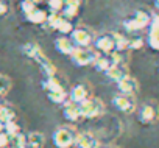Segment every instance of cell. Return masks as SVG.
<instances>
[{
  "label": "cell",
  "mask_w": 159,
  "mask_h": 148,
  "mask_svg": "<svg viewBox=\"0 0 159 148\" xmlns=\"http://www.w3.org/2000/svg\"><path fill=\"white\" fill-rule=\"evenodd\" d=\"M153 13L148 11V10H136L133 13L131 17H126L123 20V28L128 31V33H136V31H140L143 28H148L151 20H153Z\"/></svg>",
  "instance_id": "cell-1"
},
{
  "label": "cell",
  "mask_w": 159,
  "mask_h": 148,
  "mask_svg": "<svg viewBox=\"0 0 159 148\" xmlns=\"http://www.w3.org/2000/svg\"><path fill=\"white\" fill-rule=\"evenodd\" d=\"M80 114H81V119H97L102 117L105 114V103L97 98V97H89L86 101L80 103Z\"/></svg>",
  "instance_id": "cell-2"
},
{
  "label": "cell",
  "mask_w": 159,
  "mask_h": 148,
  "mask_svg": "<svg viewBox=\"0 0 159 148\" xmlns=\"http://www.w3.org/2000/svg\"><path fill=\"white\" fill-rule=\"evenodd\" d=\"M137 119L142 125H154L159 122V103L154 100L145 101L137 112Z\"/></svg>",
  "instance_id": "cell-3"
},
{
  "label": "cell",
  "mask_w": 159,
  "mask_h": 148,
  "mask_svg": "<svg viewBox=\"0 0 159 148\" xmlns=\"http://www.w3.org/2000/svg\"><path fill=\"white\" fill-rule=\"evenodd\" d=\"M97 56H98V53L94 52L89 47H75V50L70 55V59H72V62L75 65L84 67V65L94 64V61L97 59Z\"/></svg>",
  "instance_id": "cell-4"
},
{
  "label": "cell",
  "mask_w": 159,
  "mask_h": 148,
  "mask_svg": "<svg viewBox=\"0 0 159 148\" xmlns=\"http://www.w3.org/2000/svg\"><path fill=\"white\" fill-rule=\"evenodd\" d=\"M76 131L69 126H61L53 132V143L56 148H70L75 145Z\"/></svg>",
  "instance_id": "cell-5"
},
{
  "label": "cell",
  "mask_w": 159,
  "mask_h": 148,
  "mask_svg": "<svg viewBox=\"0 0 159 148\" xmlns=\"http://www.w3.org/2000/svg\"><path fill=\"white\" fill-rule=\"evenodd\" d=\"M70 39L75 47H89L94 42V33L86 27H75L70 33Z\"/></svg>",
  "instance_id": "cell-6"
},
{
  "label": "cell",
  "mask_w": 159,
  "mask_h": 148,
  "mask_svg": "<svg viewBox=\"0 0 159 148\" xmlns=\"http://www.w3.org/2000/svg\"><path fill=\"white\" fill-rule=\"evenodd\" d=\"M112 105L123 114H133L137 108L136 103V97L134 95H123V94H117L112 98Z\"/></svg>",
  "instance_id": "cell-7"
},
{
  "label": "cell",
  "mask_w": 159,
  "mask_h": 148,
  "mask_svg": "<svg viewBox=\"0 0 159 148\" xmlns=\"http://www.w3.org/2000/svg\"><path fill=\"white\" fill-rule=\"evenodd\" d=\"M31 59H34V61L39 64V67L42 69V72H44L45 77H56V75H58V69H56L55 62L50 61V59L45 56V53L42 52V48L38 50Z\"/></svg>",
  "instance_id": "cell-8"
},
{
  "label": "cell",
  "mask_w": 159,
  "mask_h": 148,
  "mask_svg": "<svg viewBox=\"0 0 159 148\" xmlns=\"http://www.w3.org/2000/svg\"><path fill=\"white\" fill-rule=\"evenodd\" d=\"M91 97V87L88 83H80L76 86H73L70 89V94H69V101L75 103V105H80L86 101L88 98Z\"/></svg>",
  "instance_id": "cell-9"
},
{
  "label": "cell",
  "mask_w": 159,
  "mask_h": 148,
  "mask_svg": "<svg viewBox=\"0 0 159 148\" xmlns=\"http://www.w3.org/2000/svg\"><path fill=\"white\" fill-rule=\"evenodd\" d=\"M94 45L98 52H102L103 55H109L112 52H116V42H114V36L112 33H105L100 34L94 39Z\"/></svg>",
  "instance_id": "cell-10"
},
{
  "label": "cell",
  "mask_w": 159,
  "mask_h": 148,
  "mask_svg": "<svg viewBox=\"0 0 159 148\" xmlns=\"http://www.w3.org/2000/svg\"><path fill=\"white\" fill-rule=\"evenodd\" d=\"M147 44L151 50L159 52V16H153V20L148 27Z\"/></svg>",
  "instance_id": "cell-11"
},
{
  "label": "cell",
  "mask_w": 159,
  "mask_h": 148,
  "mask_svg": "<svg viewBox=\"0 0 159 148\" xmlns=\"http://www.w3.org/2000/svg\"><path fill=\"white\" fill-rule=\"evenodd\" d=\"M76 148H100L98 139L92 132H76L75 139Z\"/></svg>",
  "instance_id": "cell-12"
},
{
  "label": "cell",
  "mask_w": 159,
  "mask_h": 148,
  "mask_svg": "<svg viewBox=\"0 0 159 148\" xmlns=\"http://www.w3.org/2000/svg\"><path fill=\"white\" fill-rule=\"evenodd\" d=\"M117 89H119V94H123V95H136L139 92V83L136 78H133L131 75H128L126 78H123L122 81L117 83Z\"/></svg>",
  "instance_id": "cell-13"
},
{
  "label": "cell",
  "mask_w": 159,
  "mask_h": 148,
  "mask_svg": "<svg viewBox=\"0 0 159 148\" xmlns=\"http://www.w3.org/2000/svg\"><path fill=\"white\" fill-rule=\"evenodd\" d=\"M105 75L109 78V80H112V81H116V83H119V81H122L123 78H126L128 75H129V70H128V65H122V64H112L106 72H105Z\"/></svg>",
  "instance_id": "cell-14"
},
{
  "label": "cell",
  "mask_w": 159,
  "mask_h": 148,
  "mask_svg": "<svg viewBox=\"0 0 159 148\" xmlns=\"http://www.w3.org/2000/svg\"><path fill=\"white\" fill-rule=\"evenodd\" d=\"M81 5H83V0H66V5H64V8L61 10L59 14H61L64 19L72 20L73 17L78 16Z\"/></svg>",
  "instance_id": "cell-15"
},
{
  "label": "cell",
  "mask_w": 159,
  "mask_h": 148,
  "mask_svg": "<svg viewBox=\"0 0 159 148\" xmlns=\"http://www.w3.org/2000/svg\"><path fill=\"white\" fill-rule=\"evenodd\" d=\"M42 89L45 92H66V86L64 83L56 77H45L42 81Z\"/></svg>",
  "instance_id": "cell-16"
},
{
  "label": "cell",
  "mask_w": 159,
  "mask_h": 148,
  "mask_svg": "<svg viewBox=\"0 0 159 148\" xmlns=\"http://www.w3.org/2000/svg\"><path fill=\"white\" fill-rule=\"evenodd\" d=\"M55 48H56L58 53L70 56L72 52L75 50V45H73V42H72L70 38H67V36H59V38L55 39Z\"/></svg>",
  "instance_id": "cell-17"
},
{
  "label": "cell",
  "mask_w": 159,
  "mask_h": 148,
  "mask_svg": "<svg viewBox=\"0 0 159 148\" xmlns=\"http://www.w3.org/2000/svg\"><path fill=\"white\" fill-rule=\"evenodd\" d=\"M62 114H64V117H66L67 120H70V122H78L80 119H81V114H80L78 105H75V103H72V101H69V100L62 105Z\"/></svg>",
  "instance_id": "cell-18"
},
{
  "label": "cell",
  "mask_w": 159,
  "mask_h": 148,
  "mask_svg": "<svg viewBox=\"0 0 159 148\" xmlns=\"http://www.w3.org/2000/svg\"><path fill=\"white\" fill-rule=\"evenodd\" d=\"M45 136L39 131H33L27 136V146L28 148H44Z\"/></svg>",
  "instance_id": "cell-19"
},
{
  "label": "cell",
  "mask_w": 159,
  "mask_h": 148,
  "mask_svg": "<svg viewBox=\"0 0 159 148\" xmlns=\"http://www.w3.org/2000/svg\"><path fill=\"white\" fill-rule=\"evenodd\" d=\"M47 16H48V13H47L45 10L36 8L33 13H30V14L25 16V17H27V20H28L30 24H34V25H44V24L47 22Z\"/></svg>",
  "instance_id": "cell-20"
},
{
  "label": "cell",
  "mask_w": 159,
  "mask_h": 148,
  "mask_svg": "<svg viewBox=\"0 0 159 148\" xmlns=\"http://www.w3.org/2000/svg\"><path fill=\"white\" fill-rule=\"evenodd\" d=\"M112 36H114V42H116V52L123 53L125 50H128V36L117 33V31H112Z\"/></svg>",
  "instance_id": "cell-21"
},
{
  "label": "cell",
  "mask_w": 159,
  "mask_h": 148,
  "mask_svg": "<svg viewBox=\"0 0 159 148\" xmlns=\"http://www.w3.org/2000/svg\"><path fill=\"white\" fill-rule=\"evenodd\" d=\"M111 65H112V62H111L109 55H98L97 59L94 61V67L100 72H106Z\"/></svg>",
  "instance_id": "cell-22"
},
{
  "label": "cell",
  "mask_w": 159,
  "mask_h": 148,
  "mask_svg": "<svg viewBox=\"0 0 159 148\" xmlns=\"http://www.w3.org/2000/svg\"><path fill=\"white\" fill-rule=\"evenodd\" d=\"M0 120H2L5 125L10 123V122H14L16 120V111L8 106V105H3L2 109H0Z\"/></svg>",
  "instance_id": "cell-23"
},
{
  "label": "cell",
  "mask_w": 159,
  "mask_h": 148,
  "mask_svg": "<svg viewBox=\"0 0 159 148\" xmlns=\"http://www.w3.org/2000/svg\"><path fill=\"white\" fill-rule=\"evenodd\" d=\"M73 24H72V20H67V19H64L62 16H61V20H59V24H58V27H56V31L58 33H61V36H67V34H70L72 31H73Z\"/></svg>",
  "instance_id": "cell-24"
},
{
  "label": "cell",
  "mask_w": 159,
  "mask_h": 148,
  "mask_svg": "<svg viewBox=\"0 0 159 148\" xmlns=\"http://www.w3.org/2000/svg\"><path fill=\"white\" fill-rule=\"evenodd\" d=\"M10 148H28L27 146V136L22 132L10 137Z\"/></svg>",
  "instance_id": "cell-25"
},
{
  "label": "cell",
  "mask_w": 159,
  "mask_h": 148,
  "mask_svg": "<svg viewBox=\"0 0 159 148\" xmlns=\"http://www.w3.org/2000/svg\"><path fill=\"white\" fill-rule=\"evenodd\" d=\"M47 98L55 105H64L69 100L67 92H47Z\"/></svg>",
  "instance_id": "cell-26"
},
{
  "label": "cell",
  "mask_w": 159,
  "mask_h": 148,
  "mask_svg": "<svg viewBox=\"0 0 159 148\" xmlns=\"http://www.w3.org/2000/svg\"><path fill=\"white\" fill-rule=\"evenodd\" d=\"M10 91H11V78L8 75L0 73V97L8 95Z\"/></svg>",
  "instance_id": "cell-27"
},
{
  "label": "cell",
  "mask_w": 159,
  "mask_h": 148,
  "mask_svg": "<svg viewBox=\"0 0 159 148\" xmlns=\"http://www.w3.org/2000/svg\"><path fill=\"white\" fill-rule=\"evenodd\" d=\"M145 45V41L140 36H131L128 38V50H140Z\"/></svg>",
  "instance_id": "cell-28"
},
{
  "label": "cell",
  "mask_w": 159,
  "mask_h": 148,
  "mask_svg": "<svg viewBox=\"0 0 159 148\" xmlns=\"http://www.w3.org/2000/svg\"><path fill=\"white\" fill-rule=\"evenodd\" d=\"M38 50H41V47H39V44H36V42H28V44H25V45L22 47L24 55H27L28 58H33Z\"/></svg>",
  "instance_id": "cell-29"
},
{
  "label": "cell",
  "mask_w": 159,
  "mask_h": 148,
  "mask_svg": "<svg viewBox=\"0 0 159 148\" xmlns=\"http://www.w3.org/2000/svg\"><path fill=\"white\" fill-rule=\"evenodd\" d=\"M109 58H111V62L112 64H122V65H128V59L125 58L123 53L120 52H112L109 53Z\"/></svg>",
  "instance_id": "cell-30"
},
{
  "label": "cell",
  "mask_w": 159,
  "mask_h": 148,
  "mask_svg": "<svg viewBox=\"0 0 159 148\" xmlns=\"http://www.w3.org/2000/svg\"><path fill=\"white\" fill-rule=\"evenodd\" d=\"M48 8H50V13H61V10L64 8L66 5V0H48Z\"/></svg>",
  "instance_id": "cell-31"
},
{
  "label": "cell",
  "mask_w": 159,
  "mask_h": 148,
  "mask_svg": "<svg viewBox=\"0 0 159 148\" xmlns=\"http://www.w3.org/2000/svg\"><path fill=\"white\" fill-rule=\"evenodd\" d=\"M5 132L11 137V136H16V134H19L20 132V126H19V123L14 120V122H10V123H7L5 125Z\"/></svg>",
  "instance_id": "cell-32"
},
{
  "label": "cell",
  "mask_w": 159,
  "mask_h": 148,
  "mask_svg": "<svg viewBox=\"0 0 159 148\" xmlns=\"http://www.w3.org/2000/svg\"><path fill=\"white\" fill-rule=\"evenodd\" d=\"M36 8H38L36 3H33L31 0H22V3H20V10H22V13L25 16H28L30 13H33Z\"/></svg>",
  "instance_id": "cell-33"
},
{
  "label": "cell",
  "mask_w": 159,
  "mask_h": 148,
  "mask_svg": "<svg viewBox=\"0 0 159 148\" xmlns=\"http://www.w3.org/2000/svg\"><path fill=\"white\" fill-rule=\"evenodd\" d=\"M0 148H10V136L7 132H0Z\"/></svg>",
  "instance_id": "cell-34"
},
{
  "label": "cell",
  "mask_w": 159,
  "mask_h": 148,
  "mask_svg": "<svg viewBox=\"0 0 159 148\" xmlns=\"http://www.w3.org/2000/svg\"><path fill=\"white\" fill-rule=\"evenodd\" d=\"M8 13V3L7 0H0V16H3Z\"/></svg>",
  "instance_id": "cell-35"
},
{
  "label": "cell",
  "mask_w": 159,
  "mask_h": 148,
  "mask_svg": "<svg viewBox=\"0 0 159 148\" xmlns=\"http://www.w3.org/2000/svg\"><path fill=\"white\" fill-rule=\"evenodd\" d=\"M0 132H5V123L0 120Z\"/></svg>",
  "instance_id": "cell-36"
},
{
  "label": "cell",
  "mask_w": 159,
  "mask_h": 148,
  "mask_svg": "<svg viewBox=\"0 0 159 148\" xmlns=\"http://www.w3.org/2000/svg\"><path fill=\"white\" fill-rule=\"evenodd\" d=\"M154 7H156V8H159V0H154Z\"/></svg>",
  "instance_id": "cell-37"
},
{
  "label": "cell",
  "mask_w": 159,
  "mask_h": 148,
  "mask_svg": "<svg viewBox=\"0 0 159 148\" xmlns=\"http://www.w3.org/2000/svg\"><path fill=\"white\" fill-rule=\"evenodd\" d=\"M31 2H33V3H36V5H38V3H39V2H42V0H31Z\"/></svg>",
  "instance_id": "cell-38"
},
{
  "label": "cell",
  "mask_w": 159,
  "mask_h": 148,
  "mask_svg": "<svg viewBox=\"0 0 159 148\" xmlns=\"http://www.w3.org/2000/svg\"><path fill=\"white\" fill-rule=\"evenodd\" d=\"M105 148H117V146H105Z\"/></svg>",
  "instance_id": "cell-39"
},
{
  "label": "cell",
  "mask_w": 159,
  "mask_h": 148,
  "mask_svg": "<svg viewBox=\"0 0 159 148\" xmlns=\"http://www.w3.org/2000/svg\"><path fill=\"white\" fill-rule=\"evenodd\" d=\"M2 106H3V105H2V103H0V109H2Z\"/></svg>",
  "instance_id": "cell-40"
}]
</instances>
